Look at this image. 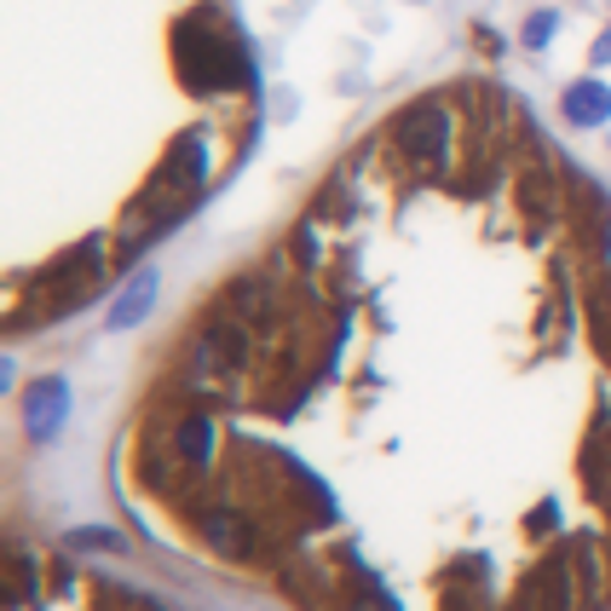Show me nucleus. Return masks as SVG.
Returning <instances> with one entry per match:
<instances>
[{"mask_svg": "<svg viewBox=\"0 0 611 611\" xmlns=\"http://www.w3.org/2000/svg\"><path fill=\"white\" fill-rule=\"evenodd\" d=\"M254 330L249 323H237L231 312H214L208 323L196 330L191 340V363H185V386L202 398L214 393H237V381L249 375V358H254Z\"/></svg>", "mask_w": 611, "mask_h": 611, "instance_id": "1", "label": "nucleus"}, {"mask_svg": "<svg viewBox=\"0 0 611 611\" xmlns=\"http://www.w3.org/2000/svg\"><path fill=\"white\" fill-rule=\"evenodd\" d=\"M393 145L416 161V168H451L456 156V116L444 110V98H427V105H410L393 121Z\"/></svg>", "mask_w": 611, "mask_h": 611, "instance_id": "2", "label": "nucleus"}, {"mask_svg": "<svg viewBox=\"0 0 611 611\" xmlns=\"http://www.w3.org/2000/svg\"><path fill=\"white\" fill-rule=\"evenodd\" d=\"M179 64H185L191 87H202V93L237 87V35L214 29L208 17H191V24L179 29Z\"/></svg>", "mask_w": 611, "mask_h": 611, "instance_id": "3", "label": "nucleus"}, {"mask_svg": "<svg viewBox=\"0 0 611 611\" xmlns=\"http://www.w3.org/2000/svg\"><path fill=\"white\" fill-rule=\"evenodd\" d=\"M196 531L202 542L214 548V554H226V560H260V525L242 514V507L231 502H196Z\"/></svg>", "mask_w": 611, "mask_h": 611, "instance_id": "4", "label": "nucleus"}, {"mask_svg": "<svg viewBox=\"0 0 611 611\" xmlns=\"http://www.w3.org/2000/svg\"><path fill=\"white\" fill-rule=\"evenodd\" d=\"M70 410H75L70 375H40V381H29V393H24V439L29 444H52L70 427Z\"/></svg>", "mask_w": 611, "mask_h": 611, "instance_id": "5", "label": "nucleus"}, {"mask_svg": "<svg viewBox=\"0 0 611 611\" xmlns=\"http://www.w3.org/2000/svg\"><path fill=\"white\" fill-rule=\"evenodd\" d=\"M277 300H283V289H277V283H266V277H254V272L226 283V312L237 323H249L260 340L277 330Z\"/></svg>", "mask_w": 611, "mask_h": 611, "instance_id": "6", "label": "nucleus"}, {"mask_svg": "<svg viewBox=\"0 0 611 611\" xmlns=\"http://www.w3.org/2000/svg\"><path fill=\"white\" fill-rule=\"evenodd\" d=\"M156 266H145V272H133L128 283H121V295L110 300V312H105V330L110 335H128V330H139V323L151 318V306H156Z\"/></svg>", "mask_w": 611, "mask_h": 611, "instance_id": "7", "label": "nucleus"}, {"mask_svg": "<svg viewBox=\"0 0 611 611\" xmlns=\"http://www.w3.org/2000/svg\"><path fill=\"white\" fill-rule=\"evenodd\" d=\"M214 444H219V433H214V416L208 410H191V416L173 421V456H179V467L208 474V467H214Z\"/></svg>", "mask_w": 611, "mask_h": 611, "instance_id": "8", "label": "nucleus"}, {"mask_svg": "<svg viewBox=\"0 0 611 611\" xmlns=\"http://www.w3.org/2000/svg\"><path fill=\"white\" fill-rule=\"evenodd\" d=\"M560 116L572 121V128H600V121H611V87L600 75L572 81V87L560 93Z\"/></svg>", "mask_w": 611, "mask_h": 611, "instance_id": "9", "label": "nucleus"}, {"mask_svg": "<svg viewBox=\"0 0 611 611\" xmlns=\"http://www.w3.org/2000/svg\"><path fill=\"white\" fill-rule=\"evenodd\" d=\"M525 600H531V611H572V565L542 560L537 572L525 577Z\"/></svg>", "mask_w": 611, "mask_h": 611, "instance_id": "10", "label": "nucleus"}, {"mask_svg": "<svg viewBox=\"0 0 611 611\" xmlns=\"http://www.w3.org/2000/svg\"><path fill=\"white\" fill-rule=\"evenodd\" d=\"M64 548H81V554H121L128 537L110 531V525H75V531H64Z\"/></svg>", "mask_w": 611, "mask_h": 611, "instance_id": "11", "label": "nucleus"}, {"mask_svg": "<svg viewBox=\"0 0 611 611\" xmlns=\"http://www.w3.org/2000/svg\"><path fill=\"white\" fill-rule=\"evenodd\" d=\"M554 29H560V12H531V17H525V29H519V40H525V47H531V52H542L548 47V40H554Z\"/></svg>", "mask_w": 611, "mask_h": 611, "instance_id": "12", "label": "nucleus"}, {"mask_svg": "<svg viewBox=\"0 0 611 611\" xmlns=\"http://www.w3.org/2000/svg\"><path fill=\"white\" fill-rule=\"evenodd\" d=\"M554 525H560V502L548 496V502H537V514H531V531H537V537H548V531H554Z\"/></svg>", "mask_w": 611, "mask_h": 611, "instance_id": "13", "label": "nucleus"}, {"mask_svg": "<svg viewBox=\"0 0 611 611\" xmlns=\"http://www.w3.org/2000/svg\"><path fill=\"white\" fill-rule=\"evenodd\" d=\"M295 254H300V266H318V231L312 226L295 231Z\"/></svg>", "mask_w": 611, "mask_h": 611, "instance_id": "14", "label": "nucleus"}, {"mask_svg": "<svg viewBox=\"0 0 611 611\" xmlns=\"http://www.w3.org/2000/svg\"><path fill=\"white\" fill-rule=\"evenodd\" d=\"M588 64H595V70H606V64H611V29L595 40V52H588Z\"/></svg>", "mask_w": 611, "mask_h": 611, "instance_id": "15", "label": "nucleus"}, {"mask_svg": "<svg viewBox=\"0 0 611 611\" xmlns=\"http://www.w3.org/2000/svg\"><path fill=\"white\" fill-rule=\"evenodd\" d=\"M7 386H17V358H12V352L0 358V393H7Z\"/></svg>", "mask_w": 611, "mask_h": 611, "instance_id": "16", "label": "nucleus"}]
</instances>
